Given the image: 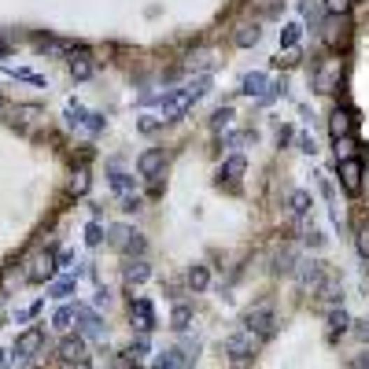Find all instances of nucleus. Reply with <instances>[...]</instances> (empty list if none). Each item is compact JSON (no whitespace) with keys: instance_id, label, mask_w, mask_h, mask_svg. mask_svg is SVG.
Returning a JSON list of instances; mask_svg holds the SVG:
<instances>
[{"instance_id":"nucleus-1","label":"nucleus","mask_w":369,"mask_h":369,"mask_svg":"<svg viewBox=\"0 0 369 369\" xmlns=\"http://www.w3.org/2000/svg\"><path fill=\"white\" fill-rule=\"evenodd\" d=\"M207 92H210V74H196L189 85H181L178 92H170V96L159 103V108H163L159 111V122H178V118L189 111L200 96H207Z\"/></svg>"},{"instance_id":"nucleus-35","label":"nucleus","mask_w":369,"mask_h":369,"mask_svg":"<svg viewBox=\"0 0 369 369\" xmlns=\"http://www.w3.org/2000/svg\"><path fill=\"white\" fill-rule=\"evenodd\" d=\"M74 277H63V281H56V284H52V296H56V299H67V296H74Z\"/></svg>"},{"instance_id":"nucleus-25","label":"nucleus","mask_w":369,"mask_h":369,"mask_svg":"<svg viewBox=\"0 0 369 369\" xmlns=\"http://www.w3.org/2000/svg\"><path fill=\"white\" fill-rule=\"evenodd\" d=\"M310 203H314V200H310V192H307V189H296L292 196H288V210H292L296 218H303V215H307V210H310Z\"/></svg>"},{"instance_id":"nucleus-20","label":"nucleus","mask_w":369,"mask_h":369,"mask_svg":"<svg viewBox=\"0 0 369 369\" xmlns=\"http://www.w3.org/2000/svg\"><path fill=\"white\" fill-rule=\"evenodd\" d=\"M244 170H247V159H244V155H229V159L222 163L218 181H240V178H244Z\"/></svg>"},{"instance_id":"nucleus-44","label":"nucleus","mask_w":369,"mask_h":369,"mask_svg":"<svg viewBox=\"0 0 369 369\" xmlns=\"http://www.w3.org/2000/svg\"><path fill=\"white\" fill-rule=\"evenodd\" d=\"M41 307H45V303H34V307H26V310L19 314V321H34V314H41Z\"/></svg>"},{"instance_id":"nucleus-22","label":"nucleus","mask_w":369,"mask_h":369,"mask_svg":"<svg viewBox=\"0 0 369 369\" xmlns=\"http://www.w3.org/2000/svg\"><path fill=\"white\" fill-rule=\"evenodd\" d=\"M11 122L22 126V129H34V126L45 122V115H41V108H34V103H30V108H19L15 115H11Z\"/></svg>"},{"instance_id":"nucleus-10","label":"nucleus","mask_w":369,"mask_h":369,"mask_svg":"<svg viewBox=\"0 0 369 369\" xmlns=\"http://www.w3.org/2000/svg\"><path fill=\"white\" fill-rule=\"evenodd\" d=\"M41 344H45V333H41V328H26V333L15 340V351H11V362H15V359L34 362V354L41 351Z\"/></svg>"},{"instance_id":"nucleus-4","label":"nucleus","mask_w":369,"mask_h":369,"mask_svg":"<svg viewBox=\"0 0 369 369\" xmlns=\"http://www.w3.org/2000/svg\"><path fill=\"white\" fill-rule=\"evenodd\" d=\"M108 240H111V247H118V252H126L129 259H140V252H144V236L133 229V226H111L108 229Z\"/></svg>"},{"instance_id":"nucleus-42","label":"nucleus","mask_w":369,"mask_h":369,"mask_svg":"<svg viewBox=\"0 0 369 369\" xmlns=\"http://www.w3.org/2000/svg\"><path fill=\"white\" fill-rule=\"evenodd\" d=\"M359 252H362V259H369V226L359 229Z\"/></svg>"},{"instance_id":"nucleus-30","label":"nucleus","mask_w":369,"mask_h":369,"mask_svg":"<svg viewBox=\"0 0 369 369\" xmlns=\"http://www.w3.org/2000/svg\"><path fill=\"white\" fill-rule=\"evenodd\" d=\"M89 184H92L89 170H85V166H78V170H74V178H71V196H85V192H89Z\"/></svg>"},{"instance_id":"nucleus-34","label":"nucleus","mask_w":369,"mask_h":369,"mask_svg":"<svg viewBox=\"0 0 369 369\" xmlns=\"http://www.w3.org/2000/svg\"><path fill=\"white\" fill-rule=\"evenodd\" d=\"M103 236H108V233H103V226H100V222H92V226H85V244H89V247H100V244H103Z\"/></svg>"},{"instance_id":"nucleus-19","label":"nucleus","mask_w":369,"mask_h":369,"mask_svg":"<svg viewBox=\"0 0 369 369\" xmlns=\"http://www.w3.org/2000/svg\"><path fill=\"white\" fill-rule=\"evenodd\" d=\"M259 37H262L259 22H240V26H236V34H233V41H236V48H252Z\"/></svg>"},{"instance_id":"nucleus-39","label":"nucleus","mask_w":369,"mask_h":369,"mask_svg":"<svg viewBox=\"0 0 369 369\" xmlns=\"http://www.w3.org/2000/svg\"><path fill=\"white\" fill-rule=\"evenodd\" d=\"M222 140H226V148H240V144L247 140V133H240V129H233V133H226Z\"/></svg>"},{"instance_id":"nucleus-27","label":"nucleus","mask_w":369,"mask_h":369,"mask_svg":"<svg viewBox=\"0 0 369 369\" xmlns=\"http://www.w3.org/2000/svg\"><path fill=\"white\" fill-rule=\"evenodd\" d=\"M152 369H189V366H184V362H181V354H178V347H166V351L159 354V359H155V362H152Z\"/></svg>"},{"instance_id":"nucleus-13","label":"nucleus","mask_w":369,"mask_h":369,"mask_svg":"<svg viewBox=\"0 0 369 369\" xmlns=\"http://www.w3.org/2000/svg\"><path fill=\"white\" fill-rule=\"evenodd\" d=\"M314 296H318L314 303H318L321 310H336L340 303H344V284H340L336 277H325V284H321V288H318V292H314Z\"/></svg>"},{"instance_id":"nucleus-43","label":"nucleus","mask_w":369,"mask_h":369,"mask_svg":"<svg viewBox=\"0 0 369 369\" xmlns=\"http://www.w3.org/2000/svg\"><path fill=\"white\" fill-rule=\"evenodd\" d=\"M299 148L307 152V155H314V152H318V144H314V137H310V133H303V137H299Z\"/></svg>"},{"instance_id":"nucleus-17","label":"nucleus","mask_w":369,"mask_h":369,"mask_svg":"<svg viewBox=\"0 0 369 369\" xmlns=\"http://www.w3.org/2000/svg\"><path fill=\"white\" fill-rule=\"evenodd\" d=\"M122 277H126V284H144V281H148V277H152L148 259H126Z\"/></svg>"},{"instance_id":"nucleus-11","label":"nucleus","mask_w":369,"mask_h":369,"mask_svg":"<svg viewBox=\"0 0 369 369\" xmlns=\"http://www.w3.org/2000/svg\"><path fill=\"white\" fill-rule=\"evenodd\" d=\"M336 178L340 184L354 196V192H362V159H354V155H347V159H340V170H336Z\"/></svg>"},{"instance_id":"nucleus-38","label":"nucleus","mask_w":369,"mask_h":369,"mask_svg":"<svg viewBox=\"0 0 369 369\" xmlns=\"http://www.w3.org/2000/svg\"><path fill=\"white\" fill-rule=\"evenodd\" d=\"M137 126H140V133H152V129H159L163 122H159V115H140Z\"/></svg>"},{"instance_id":"nucleus-21","label":"nucleus","mask_w":369,"mask_h":369,"mask_svg":"<svg viewBox=\"0 0 369 369\" xmlns=\"http://www.w3.org/2000/svg\"><path fill=\"white\" fill-rule=\"evenodd\" d=\"M108 181H111V189L122 196V200H126V196H137V184H133V178H129L126 170H111Z\"/></svg>"},{"instance_id":"nucleus-15","label":"nucleus","mask_w":369,"mask_h":369,"mask_svg":"<svg viewBox=\"0 0 369 369\" xmlns=\"http://www.w3.org/2000/svg\"><path fill=\"white\" fill-rule=\"evenodd\" d=\"M129 321H133V328H140V333H148V328L155 325V307L148 299H133V307H129Z\"/></svg>"},{"instance_id":"nucleus-24","label":"nucleus","mask_w":369,"mask_h":369,"mask_svg":"<svg viewBox=\"0 0 369 369\" xmlns=\"http://www.w3.org/2000/svg\"><path fill=\"white\" fill-rule=\"evenodd\" d=\"M244 96H266V74H244V85H240Z\"/></svg>"},{"instance_id":"nucleus-26","label":"nucleus","mask_w":369,"mask_h":369,"mask_svg":"<svg viewBox=\"0 0 369 369\" xmlns=\"http://www.w3.org/2000/svg\"><path fill=\"white\" fill-rule=\"evenodd\" d=\"M184 281H189L192 292H207V288H210V270H207V266H192Z\"/></svg>"},{"instance_id":"nucleus-40","label":"nucleus","mask_w":369,"mask_h":369,"mask_svg":"<svg viewBox=\"0 0 369 369\" xmlns=\"http://www.w3.org/2000/svg\"><path fill=\"white\" fill-rule=\"evenodd\" d=\"M303 240H307V244H314V247H318V244L325 240V236H321L318 229H314V226H303Z\"/></svg>"},{"instance_id":"nucleus-50","label":"nucleus","mask_w":369,"mask_h":369,"mask_svg":"<svg viewBox=\"0 0 369 369\" xmlns=\"http://www.w3.org/2000/svg\"><path fill=\"white\" fill-rule=\"evenodd\" d=\"M4 366H8V354H4V351H0V369H4Z\"/></svg>"},{"instance_id":"nucleus-7","label":"nucleus","mask_w":369,"mask_h":369,"mask_svg":"<svg viewBox=\"0 0 369 369\" xmlns=\"http://www.w3.org/2000/svg\"><path fill=\"white\" fill-rule=\"evenodd\" d=\"M166 163H170V155H166L163 148H148V152H144L140 159H137V170H140V174L148 178V181H163Z\"/></svg>"},{"instance_id":"nucleus-41","label":"nucleus","mask_w":369,"mask_h":369,"mask_svg":"<svg viewBox=\"0 0 369 369\" xmlns=\"http://www.w3.org/2000/svg\"><path fill=\"white\" fill-rule=\"evenodd\" d=\"M103 126H108V122H103V115H89V126H85V129H89L92 137H96V133H100Z\"/></svg>"},{"instance_id":"nucleus-6","label":"nucleus","mask_w":369,"mask_h":369,"mask_svg":"<svg viewBox=\"0 0 369 369\" xmlns=\"http://www.w3.org/2000/svg\"><path fill=\"white\" fill-rule=\"evenodd\" d=\"M59 362L63 366H74V362H85V354H89V340L82 333H67L59 340Z\"/></svg>"},{"instance_id":"nucleus-8","label":"nucleus","mask_w":369,"mask_h":369,"mask_svg":"<svg viewBox=\"0 0 369 369\" xmlns=\"http://www.w3.org/2000/svg\"><path fill=\"white\" fill-rule=\"evenodd\" d=\"M74 325H78V333H82L85 340L89 336H103V318L92 307H85V303H78V307H74Z\"/></svg>"},{"instance_id":"nucleus-49","label":"nucleus","mask_w":369,"mask_h":369,"mask_svg":"<svg viewBox=\"0 0 369 369\" xmlns=\"http://www.w3.org/2000/svg\"><path fill=\"white\" fill-rule=\"evenodd\" d=\"M67 369H92L89 362H74V366H67Z\"/></svg>"},{"instance_id":"nucleus-51","label":"nucleus","mask_w":369,"mask_h":369,"mask_svg":"<svg viewBox=\"0 0 369 369\" xmlns=\"http://www.w3.org/2000/svg\"><path fill=\"white\" fill-rule=\"evenodd\" d=\"M0 108H4V103H0Z\"/></svg>"},{"instance_id":"nucleus-36","label":"nucleus","mask_w":369,"mask_h":369,"mask_svg":"<svg viewBox=\"0 0 369 369\" xmlns=\"http://www.w3.org/2000/svg\"><path fill=\"white\" fill-rule=\"evenodd\" d=\"M233 122V108H218L215 118H210V129H226Z\"/></svg>"},{"instance_id":"nucleus-9","label":"nucleus","mask_w":369,"mask_h":369,"mask_svg":"<svg viewBox=\"0 0 369 369\" xmlns=\"http://www.w3.org/2000/svg\"><path fill=\"white\" fill-rule=\"evenodd\" d=\"M26 277L30 281H52L56 277V255H48V252H37L26 259Z\"/></svg>"},{"instance_id":"nucleus-23","label":"nucleus","mask_w":369,"mask_h":369,"mask_svg":"<svg viewBox=\"0 0 369 369\" xmlns=\"http://www.w3.org/2000/svg\"><path fill=\"white\" fill-rule=\"evenodd\" d=\"M296 247H281V252L273 255V273H281V277H288V273H296Z\"/></svg>"},{"instance_id":"nucleus-47","label":"nucleus","mask_w":369,"mask_h":369,"mask_svg":"<svg viewBox=\"0 0 369 369\" xmlns=\"http://www.w3.org/2000/svg\"><path fill=\"white\" fill-rule=\"evenodd\" d=\"M148 196H163V181H148Z\"/></svg>"},{"instance_id":"nucleus-46","label":"nucleus","mask_w":369,"mask_h":369,"mask_svg":"<svg viewBox=\"0 0 369 369\" xmlns=\"http://www.w3.org/2000/svg\"><path fill=\"white\" fill-rule=\"evenodd\" d=\"M277 137H281L277 144H288V137H292V126H281V129H277Z\"/></svg>"},{"instance_id":"nucleus-2","label":"nucleus","mask_w":369,"mask_h":369,"mask_svg":"<svg viewBox=\"0 0 369 369\" xmlns=\"http://www.w3.org/2000/svg\"><path fill=\"white\" fill-rule=\"evenodd\" d=\"M262 340L255 333H247V328H236V333L226 336V354L236 362V366H244V362H252L255 359V351H259Z\"/></svg>"},{"instance_id":"nucleus-28","label":"nucleus","mask_w":369,"mask_h":369,"mask_svg":"<svg viewBox=\"0 0 369 369\" xmlns=\"http://www.w3.org/2000/svg\"><path fill=\"white\" fill-rule=\"evenodd\" d=\"M52 328L67 336L71 328H74V307H59V310H56V318H52Z\"/></svg>"},{"instance_id":"nucleus-32","label":"nucleus","mask_w":369,"mask_h":369,"mask_svg":"<svg viewBox=\"0 0 369 369\" xmlns=\"http://www.w3.org/2000/svg\"><path fill=\"white\" fill-rule=\"evenodd\" d=\"M67 122H71V126H89V111L82 108V103L71 100V103H67Z\"/></svg>"},{"instance_id":"nucleus-12","label":"nucleus","mask_w":369,"mask_h":369,"mask_svg":"<svg viewBox=\"0 0 369 369\" xmlns=\"http://www.w3.org/2000/svg\"><path fill=\"white\" fill-rule=\"evenodd\" d=\"M340 71H344L340 56H328L321 67H318V74H314V89H318V92H333L336 82H340Z\"/></svg>"},{"instance_id":"nucleus-18","label":"nucleus","mask_w":369,"mask_h":369,"mask_svg":"<svg viewBox=\"0 0 369 369\" xmlns=\"http://www.w3.org/2000/svg\"><path fill=\"white\" fill-rule=\"evenodd\" d=\"M347 328H351V314H347L344 307H336V310H328V328H325V333H328V340H336V336H344V333H347Z\"/></svg>"},{"instance_id":"nucleus-31","label":"nucleus","mask_w":369,"mask_h":369,"mask_svg":"<svg viewBox=\"0 0 369 369\" xmlns=\"http://www.w3.org/2000/svg\"><path fill=\"white\" fill-rule=\"evenodd\" d=\"M299 37H303V26H299V22H288L284 30H281V45H284V48H296Z\"/></svg>"},{"instance_id":"nucleus-45","label":"nucleus","mask_w":369,"mask_h":369,"mask_svg":"<svg viewBox=\"0 0 369 369\" xmlns=\"http://www.w3.org/2000/svg\"><path fill=\"white\" fill-rule=\"evenodd\" d=\"M354 333H359V340H362V344H369V318H362L359 325H354Z\"/></svg>"},{"instance_id":"nucleus-29","label":"nucleus","mask_w":369,"mask_h":369,"mask_svg":"<svg viewBox=\"0 0 369 369\" xmlns=\"http://www.w3.org/2000/svg\"><path fill=\"white\" fill-rule=\"evenodd\" d=\"M170 325H174L178 333H184V328L192 325V310H189V303H178L174 314H170Z\"/></svg>"},{"instance_id":"nucleus-16","label":"nucleus","mask_w":369,"mask_h":369,"mask_svg":"<svg viewBox=\"0 0 369 369\" xmlns=\"http://www.w3.org/2000/svg\"><path fill=\"white\" fill-rule=\"evenodd\" d=\"M92 71H96V63H92V56H89L85 48L71 52V78H74V82H89Z\"/></svg>"},{"instance_id":"nucleus-3","label":"nucleus","mask_w":369,"mask_h":369,"mask_svg":"<svg viewBox=\"0 0 369 369\" xmlns=\"http://www.w3.org/2000/svg\"><path fill=\"white\" fill-rule=\"evenodd\" d=\"M244 328H247V333H255L259 340H270L277 333V314H273L270 303H259V307L247 310L244 314Z\"/></svg>"},{"instance_id":"nucleus-14","label":"nucleus","mask_w":369,"mask_h":369,"mask_svg":"<svg viewBox=\"0 0 369 369\" xmlns=\"http://www.w3.org/2000/svg\"><path fill=\"white\" fill-rule=\"evenodd\" d=\"M354 122H359V115H354V111L336 108L333 118H328V129H333V137H336V140H347V137L354 133Z\"/></svg>"},{"instance_id":"nucleus-48","label":"nucleus","mask_w":369,"mask_h":369,"mask_svg":"<svg viewBox=\"0 0 369 369\" xmlns=\"http://www.w3.org/2000/svg\"><path fill=\"white\" fill-rule=\"evenodd\" d=\"M8 52H11V48H8V41H4V37H0V59H4Z\"/></svg>"},{"instance_id":"nucleus-33","label":"nucleus","mask_w":369,"mask_h":369,"mask_svg":"<svg viewBox=\"0 0 369 369\" xmlns=\"http://www.w3.org/2000/svg\"><path fill=\"white\" fill-rule=\"evenodd\" d=\"M148 354H152L148 336H137L133 344H129V362H137V359H148Z\"/></svg>"},{"instance_id":"nucleus-5","label":"nucleus","mask_w":369,"mask_h":369,"mask_svg":"<svg viewBox=\"0 0 369 369\" xmlns=\"http://www.w3.org/2000/svg\"><path fill=\"white\" fill-rule=\"evenodd\" d=\"M325 266L318 259H299L296 262V281H299V288H307V292H318V288L325 284Z\"/></svg>"},{"instance_id":"nucleus-37","label":"nucleus","mask_w":369,"mask_h":369,"mask_svg":"<svg viewBox=\"0 0 369 369\" xmlns=\"http://www.w3.org/2000/svg\"><path fill=\"white\" fill-rule=\"evenodd\" d=\"M325 8H328V15L340 19V15H347L351 11V0H325Z\"/></svg>"}]
</instances>
